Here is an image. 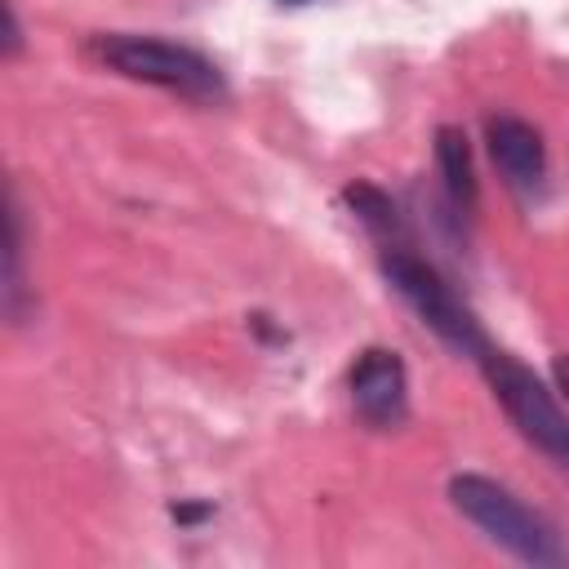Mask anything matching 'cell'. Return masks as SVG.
I'll list each match as a JSON object with an SVG mask.
<instances>
[{
    "mask_svg": "<svg viewBox=\"0 0 569 569\" xmlns=\"http://www.w3.org/2000/svg\"><path fill=\"white\" fill-rule=\"evenodd\" d=\"M449 502L462 520H471L507 556H516L525 565H538V569L569 565V542L560 538V529L542 511L520 502L507 485H498L493 476H480V471L453 476L449 480Z\"/></svg>",
    "mask_w": 569,
    "mask_h": 569,
    "instance_id": "cell-1",
    "label": "cell"
},
{
    "mask_svg": "<svg viewBox=\"0 0 569 569\" xmlns=\"http://www.w3.org/2000/svg\"><path fill=\"white\" fill-rule=\"evenodd\" d=\"M93 53L129 80L182 93L191 102H222L227 98L222 71L191 44H178L164 36H138V31H107V36H93Z\"/></svg>",
    "mask_w": 569,
    "mask_h": 569,
    "instance_id": "cell-2",
    "label": "cell"
},
{
    "mask_svg": "<svg viewBox=\"0 0 569 569\" xmlns=\"http://www.w3.org/2000/svg\"><path fill=\"white\" fill-rule=\"evenodd\" d=\"M378 267H382L387 284L409 302V311H413L449 351L480 360V356L493 347V342L485 338L476 311L458 298V289H453L427 258H418V253L405 249V244H382Z\"/></svg>",
    "mask_w": 569,
    "mask_h": 569,
    "instance_id": "cell-3",
    "label": "cell"
},
{
    "mask_svg": "<svg viewBox=\"0 0 569 569\" xmlns=\"http://www.w3.org/2000/svg\"><path fill=\"white\" fill-rule=\"evenodd\" d=\"M476 365H480V373H485L493 400H498L502 413L511 418V427H516L551 467H560V471L569 476V413L560 409L556 391H551L529 365H520L516 356H507V351H498V347H489Z\"/></svg>",
    "mask_w": 569,
    "mask_h": 569,
    "instance_id": "cell-4",
    "label": "cell"
},
{
    "mask_svg": "<svg viewBox=\"0 0 569 569\" xmlns=\"http://www.w3.org/2000/svg\"><path fill=\"white\" fill-rule=\"evenodd\" d=\"M347 391L351 409L373 431H391L409 418V373L391 347H365L347 373Z\"/></svg>",
    "mask_w": 569,
    "mask_h": 569,
    "instance_id": "cell-5",
    "label": "cell"
},
{
    "mask_svg": "<svg viewBox=\"0 0 569 569\" xmlns=\"http://www.w3.org/2000/svg\"><path fill=\"white\" fill-rule=\"evenodd\" d=\"M485 138H489L493 164L502 169V178L516 191H538L542 187V178H547V147H542V133L529 120H520V116H489Z\"/></svg>",
    "mask_w": 569,
    "mask_h": 569,
    "instance_id": "cell-6",
    "label": "cell"
},
{
    "mask_svg": "<svg viewBox=\"0 0 569 569\" xmlns=\"http://www.w3.org/2000/svg\"><path fill=\"white\" fill-rule=\"evenodd\" d=\"M436 164H440V182H445L449 204L471 213L480 200V182H476V164H471V142L458 124L436 129Z\"/></svg>",
    "mask_w": 569,
    "mask_h": 569,
    "instance_id": "cell-7",
    "label": "cell"
},
{
    "mask_svg": "<svg viewBox=\"0 0 569 569\" xmlns=\"http://www.w3.org/2000/svg\"><path fill=\"white\" fill-rule=\"evenodd\" d=\"M22 209L13 182L4 187V311L18 320L22 316Z\"/></svg>",
    "mask_w": 569,
    "mask_h": 569,
    "instance_id": "cell-8",
    "label": "cell"
},
{
    "mask_svg": "<svg viewBox=\"0 0 569 569\" xmlns=\"http://www.w3.org/2000/svg\"><path fill=\"white\" fill-rule=\"evenodd\" d=\"M342 200L356 209V218H360L373 236H382L387 244H400V213H396V204H391L387 191H378L373 182H351V187L342 191Z\"/></svg>",
    "mask_w": 569,
    "mask_h": 569,
    "instance_id": "cell-9",
    "label": "cell"
},
{
    "mask_svg": "<svg viewBox=\"0 0 569 569\" xmlns=\"http://www.w3.org/2000/svg\"><path fill=\"white\" fill-rule=\"evenodd\" d=\"M551 382H556V391H560V400L569 405V351H560V356L551 360Z\"/></svg>",
    "mask_w": 569,
    "mask_h": 569,
    "instance_id": "cell-10",
    "label": "cell"
},
{
    "mask_svg": "<svg viewBox=\"0 0 569 569\" xmlns=\"http://www.w3.org/2000/svg\"><path fill=\"white\" fill-rule=\"evenodd\" d=\"M4 18H9V36H4V58H18V49H22V27H18V18H13V4H4Z\"/></svg>",
    "mask_w": 569,
    "mask_h": 569,
    "instance_id": "cell-11",
    "label": "cell"
},
{
    "mask_svg": "<svg viewBox=\"0 0 569 569\" xmlns=\"http://www.w3.org/2000/svg\"><path fill=\"white\" fill-rule=\"evenodd\" d=\"M280 4H307V0H280Z\"/></svg>",
    "mask_w": 569,
    "mask_h": 569,
    "instance_id": "cell-12",
    "label": "cell"
}]
</instances>
